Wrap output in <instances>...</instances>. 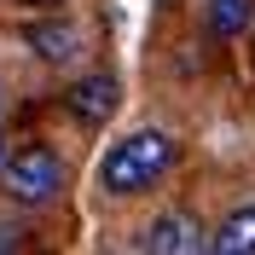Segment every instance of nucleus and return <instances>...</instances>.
<instances>
[{
  "label": "nucleus",
  "instance_id": "7",
  "mask_svg": "<svg viewBox=\"0 0 255 255\" xmlns=\"http://www.w3.org/2000/svg\"><path fill=\"white\" fill-rule=\"evenodd\" d=\"M203 23H209L215 41H238V35L255 23V0H209V6H203Z\"/></svg>",
  "mask_w": 255,
  "mask_h": 255
},
{
  "label": "nucleus",
  "instance_id": "6",
  "mask_svg": "<svg viewBox=\"0 0 255 255\" xmlns=\"http://www.w3.org/2000/svg\"><path fill=\"white\" fill-rule=\"evenodd\" d=\"M209 255H255V203H238L209 232Z\"/></svg>",
  "mask_w": 255,
  "mask_h": 255
},
{
  "label": "nucleus",
  "instance_id": "1",
  "mask_svg": "<svg viewBox=\"0 0 255 255\" xmlns=\"http://www.w3.org/2000/svg\"><path fill=\"white\" fill-rule=\"evenodd\" d=\"M180 145L162 133V128H139V133H128V139H116L105 157H99V186L111 191V197H139V191H151L168 168H174Z\"/></svg>",
  "mask_w": 255,
  "mask_h": 255
},
{
  "label": "nucleus",
  "instance_id": "10",
  "mask_svg": "<svg viewBox=\"0 0 255 255\" xmlns=\"http://www.w3.org/2000/svg\"><path fill=\"white\" fill-rule=\"evenodd\" d=\"M0 162H6V139H0Z\"/></svg>",
  "mask_w": 255,
  "mask_h": 255
},
{
  "label": "nucleus",
  "instance_id": "9",
  "mask_svg": "<svg viewBox=\"0 0 255 255\" xmlns=\"http://www.w3.org/2000/svg\"><path fill=\"white\" fill-rule=\"evenodd\" d=\"M23 6H58V0H23Z\"/></svg>",
  "mask_w": 255,
  "mask_h": 255
},
{
  "label": "nucleus",
  "instance_id": "3",
  "mask_svg": "<svg viewBox=\"0 0 255 255\" xmlns=\"http://www.w3.org/2000/svg\"><path fill=\"white\" fill-rule=\"evenodd\" d=\"M139 255H209V232H203V221H197V215L168 209V215H157V221L145 226Z\"/></svg>",
  "mask_w": 255,
  "mask_h": 255
},
{
  "label": "nucleus",
  "instance_id": "5",
  "mask_svg": "<svg viewBox=\"0 0 255 255\" xmlns=\"http://www.w3.org/2000/svg\"><path fill=\"white\" fill-rule=\"evenodd\" d=\"M64 105H70V116H76L81 128H105L116 116V105H122V93H116V76H81L70 93H64Z\"/></svg>",
  "mask_w": 255,
  "mask_h": 255
},
{
  "label": "nucleus",
  "instance_id": "8",
  "mask_svg": "<svg viewBox=\"0 0 255 255\" xmlns=\"http://www.w3.org/2000/svg\"><path fill=\"white\" fill-rule=\"evenodd\" d=\"M17 244H23V232H17V226H0V255H12Z\"/></svg>",
  "mask_w": 255,
  "mask_h": 255
},
{
  "label": "nucleus",
  "instance_id": "4",
  "mask_svg": "<svg viewBox=\"0 0 255 255\" xmlns=\"http://www.w3.org/2000/svg\"><path fill=\"white\" fill-rule=\"evenodd\" d=\"M23 41H29V52L41 64H76L81 52H87V35H81V23H70V17H41V23L23 29Z\"/></svg>",
  "mask_w": 255,
  "mask_h": 255
},
{
  "label": "nucleus",
  "instance_id": "2",
  "mask_svg": "<svg viewBox=\"0 0 255 255\" xmlns=\"http://www.w3.org/2000/svg\"><path fill=\"white\" fill-rule=\"evenodd\" d=\"M64 157L52 151V145H23V151H12V157L0 162V186H6V197L23 209H47L58 203L64 191Z\"/></svg>",
  "mask_w": 255,
  "mask_h": 255
}]
</instances>
